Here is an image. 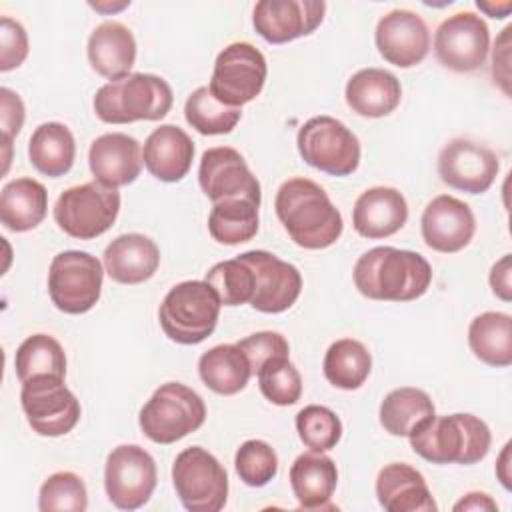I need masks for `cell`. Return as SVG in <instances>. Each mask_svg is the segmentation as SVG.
<instances>
[{"mask_svg": "<svg viewBox=\"0 0 512 512\" xmlns=\"http://www.w3.org/2000/svg\"><path fill=\"white\" fill-rule=\"evenodd\" d=\"M408 220V204L402 192L390 186H374L364 190L352 210L354 230L368 238L378 240L396 234Z\"/></svg>", "mask_w": 512, "mask_h": 512, "instance_id": "7402d4cb", "label": "cell"}, {"mask_svg": "<svg viewBox=\"0 0 512 512\" xmlns=\"http://www.w3.org/2000/svg\"><path fill=\"white\" fill-rule=\"evenodd\" d=\"M160 266L156 242L144 234L130 232L114 238L104 250V268L118 284H140L150 280Z\"/></svg>", "mask_w": 512, "mask_h": 512, "instance_id": "d4e9b609", "label": "cell"}, {"mask_svg": "<svg viewBox=\"0 0 512 512\" xmlns=\"http://www.w3.org/2000/svg\"><path fill=\"white\" fill-rule=\"evenodd\" d=\"M436 414L432 398L412 386L396 388L380 404V424L392 436H410L418 426Z\"/></svg>", "mask_w": 512, "mask_h": 512, "instance_id": "d6a6232c", "label": "cell"}, {"mask_svg": "<svg viewBox=\"0 0 512 512\" xmlns=\"http://www.w3.org/2000/svg\"><path fill=\"white\" fill-rule=\"evenodd\" d=\"M120 212L118 188L98 180L64 190L54 204V220L68 236L92 240L112 228Z\"/></svg>", "mask_w": 512, "mask_h": 512, "instance_id": "52a82bcc", "label": "cell"}, {"mask_svg": "<svg viewBox=\"0 0 512 512\" xmlns=\"http://www.w3.org/2000/svg\"><path fill=\"white\" fill-rule=\"evenodd\" d=\"M374 40L380 56L398 68L420 64L430 50L426 22L420 14L404 8H396L378 20Z\"/></svg>", "mask_w": 512, "mask_h": 512, "instance_id": "d6986e66", "label": "cell"}, {"mask_svg": "<svg viewBox=\"0 0 512 512\" xmlns=\"http://www.w3.org/2000/svg\"><path fill=\"white\" fill-rule=\"evenodd\" d=\"M48 212V192L34 178H14L0 192V222L12 232L36 228Z\"/></svg>", "mask_w": 512, "mask_h": 512, "instance_id": "f1b7e54d", "label": "cell"}, {"mask_svg": "<svg viewBox=\"0 0 512 512\" xmlns=\"http://www.w3.org/2000/svg\"><path fill=\"white\" fill-rule=\"evenodd\" d=\"M476 6L480 8V10H484L488 16H492V18H506L508 14H510V10H512V2H504V4H490V2H476Z\"/></svg>", "mask_w": 512, "mask_h": 512, "instance_id": "f907efd6", "label": "cell"}, {"mask_svg": "<svg viewBox=\"0 0 512 512\" xmlns=\"http://www.w3.org/2000/svg\"><path fill=\"white\" fill-rule=\"evenodd\" d=\"M172 102V88L164 78L134 72L100 86L94 96V112L106 124L162 120L170 112Z\"/></svg>", "mask_w": 512, "mask_h": 512, "instance_id": "277c9868", "label": "cell"}, {"mask_svg": "<svg viewBox=\"0 0 512 512\" xmlns=\"http://www.w3.org/2000/svg\"><path fill=\"white\" fill-rule=\"evenodd\" d=\"M490 48V30L474 12L448 16L434 34V54L438 62L454 72L478 70Z\"/></svg>", "mask_w": 512, "mask_h": 512, "instance_id": "5bb4252c", "label": "cell"}, {"mask_svg": "<svg viewBox=\"0 0 512 512\" xmlns=\"http://www.w3.org/2000/svg\"><path fill=\"white\" fill-rule=\"evenodd\" d=\"M88 164L94 180L104 186H128L140 176L142 150L136 138L122 132H108L90 144Z\"/></svg>", "mask_w": 512, "mask_h": 512, "instance_id": "44dd1931", "label": "cell"}, {"mask_svg": "<svg viewBox=\"0 0 512 512\" xmlns=\"http://www.w3.org/2000/svg\"><path fill=\"white\" fill-rule=\"evenodd\" d=\"M376 496L388 512H434L438 508L424 476L404 462L386 464L378 472Z\"/></svg>", "mask_w": 512, "mask_h": 512, "instance_id": "cb8c5ba5", "label": "cell"}, {"mask_svg": "<svg viewBox=\"0 0 512 512\" xmlns=\"http://www.w3.org/2000/svg\"><path fill=\"white\" fill-rule=\"evenodd\" d=\"M198 374L212 392L232 396L246 388L252 370L238 344H218L200 356Z\"/></svg>", "mask_w": 512, "mask_h": 512, "instance_id": "4dcf8cb0", "label": "cell"}, {"mask_svg": "<svg viewBox=\"0 0 512 512\" xmlns=\"http://www.w3.org/2000/svg\"><path fill=\"white\" fill-rule=\"evenodd\" d=\"M42 512H84L88 508V492L84 480L74 472H56L44 480L38 494Z\"/></svg>", "mask_w": 512, "mask_h": 512, "instance_id": "ab89813d", "label": "cell"}, {"mask_svg": "<svg viewBox=\"0 0 512 512\" xmlns=\"http://www.w3.org/2000/svg\"><path fill=\"white\" fill-rule=\"evenodd\" d=\"M274 208L288 236L306 250L332 246L344 230L340 210L310 178L286 180L276 192Z\"/></svg>", "mask_w": 512, "mask_h": 512, "instance_id": "6da1fadb", "label": "cell"}, {"mask_svg": "<svg viewBox=\"0 0 512 512\" xmlns=\"http://www.w3.org/2000/svg\"><path fill=\"white\" fill-rule=\"evenodd\" d=\"M408 438L412 450L432 464L470 466L484 460L492 444L488 424L466 412L434 414Z\"/></svg>", "mask_w": 512, "mask_h": 512, "instance_id": "3957f363", "label": "cell"}, {"mask_svg": "<svg viewBox=\"0 0 512 512\" xmlns=\"http://www.w3.org/2000/svg\"><path fill=\"white\" fill-rule=\"evenodd\" d=\"M172 482L182 506L190 512H218L226 504L228 474L202 446H190L176 456Z\"/></svg>", "mask_w": 512, "mask_h": 512, "instance_id": "ba28073f", "label": "cell"}, {"mask_svg": "<svg viewBox=\"0 0 512 512\" xmlns=\"http://www.w3.org/2000/svg\"><path fill=\"white\" fill-rule=\"evenodd\" d=\"M238 348L244 352L252 374H256L266 362L274 358H286L290 356L288 340L280 332L264 330L250 334L238 342Z\"/></svg>", "mask_w": 512, "mask_h": 512, "instance_id": "7bdbcfd3", "label": "cell"}, {"mask_svg": "<svg viewBox=\"0 0 512 512\" xmlns=\"http://www.w3.org/2000/svg\"><path fill=\"white\" fill-rule=\"evenodd\" d=\"M22 410L30 428L40 436H64L80 420V402L64 378L36 376L22 382Z\"/></svg>", "mask_w": 512, "mask_h": 512, "instance_id": "7c38bea8", "label": "cell"}, {"mask_svg": "<svg viewBox=\"0 0 512 512\" xmlns=\"http://www.w3.org/2000/svg\"><path fill=\"white\" fill-rule=\"evenodd\" d=\"M322 0H260L254 6L252 24L270 44H286L312 34L324 20Z\"/></svg>", "mask_w": 512, "mask_h": 512, "instance_id": "ac0fdd59", "label": "cell"}, {"mask_svg": "<svg viewBox=\"0 0 512 512\" xmlns=\"http://www.w3.org/2000/svg\"><path fill=\"white\" fill-rule=\"evenodd\" d=\"M510 32L512 26L502 30L492 52V76L506 96H510Z\"/></svg>", "mask_w": 512, "mask_h": 512, "instance_id": "bcb514c9", "label": "cell"}, {"mask_svg": "<svg viewBox=\"0 0 512 512\" xmlns=\"http://www.w3.org/2000/svg\"><path fill=\"white\" fill-rule=\"evenodd\" d=\"M254 276V294L250 306L264 314L288 310L300 296L302 276L296 266L280 260L266 250H248L238 256Z\"/></svg>", "mask_w": 512, "mask_h": 512, "instance_id": "2e32d148", "label": "cell"}, {"mask_svg": "<svg viewBox=\"0 0 512 512\" xmlns=\"http://www.w3.org/2000/svg\"><path fill=\"white\" fill-rule=\"evenodd\" d=\"M186 122L204 136L228 134L240 122L242 110L218 102L208 86L196 88L184 106Z\"/></svg>", "mask_w": 512, "mask_h": 512, "instance_id": "8d00e7d4", "label": "cell"}, {"mask_svg": "<svg viewBox=\"0 0 512 512\" xmlns=\"http://www.w3.org/2000/svg\"><path fill=\"white\" fill-rule=\"evenodd\" d=\"M266 74V58L256 46L232 42L218 54L208 88L218 102L242 108L262 92Z\"/></svg>", "mask_w": 512, "mask_h": 512, "instance_id": "8fae6325", "label": "cell"}, {"mask_svg": "<svg viewBox=\"0 0 512 512\" xmlns=\"http://www.w3.org/2000/svg\"><path fill=\"white\" fill-rule=\"evenodd\" d=\"M234 468L246 486H266L278 472V456L264 440H246L234 456Z\"/></svg>", "mask_w": 512, "mask_h": 512, "instance_id": "b9f144b4", "label": "cell"}, {"mask_svg": "<svg viewBox=\"0 0 512 512\" xmlns=\"http://www.w3.org/2000/svg\"><path fill=\"white\" fill-rule=\"evenodd\" d=\"M510 254H504L490 270V286L492 292L504 300L510 302L512 300V284H510Z\"/></svg>", "mask_w": 512, "mask_h": 512, "instance_id": "7dc6e473", "label": "cell"}, {"mask_svg": "<svg viewBox=\"0 0 512 512\" xmlns=\"http://www.w3.org/2000/svg\"><path fill=\"white\" fill-rule=\"evenodd\" d=\"M28 56V34L24 26L10 16L0 20V70L18 68Z\"/></svg>", "mask_w": 512, "mask_h": 512, "instance_id": "ee69618b", "label": "cell"}, {"mask_svg": "<svg viewBox=\"0 0 512 512\" xmlns=\"http://www.w3.org/2000/svg\"><path fill=\"white\" fill-rule=\"evenodd\" d=\"M498 156L484 144L454 138L438 154V174L444 184L468 194L486 192L498 176Z\"/></svg>", "mask_w": 512, "mask_h": 512, "instance_id": "e0dca14e", "label": "cell"}, {"mask_svg": "<svg viewBox=\"0 0 512 512\" xmlns=\"http://www.w3.org/2000/svg\"><path fill=\"white\" fill-rule=\"evenodd\" d=\"M194 158L192 138L174 124H162L152 130L142 148V162L146 170L162 182L182 180Z\"/></svg>", "mask_w": 512, "mask_h": 512, "instance_id": "603a6c76", "label": "cell"}, {"mask_svg": "<svg viewBox=\"0 0 512 512\" xmlns=\"http://www.w3.org/2000/svg\"><path fill=\"white\" fill-rule=\"evenodd\" d=\"M346 104L358 116L382 118L402 100L400 80L382 68H362L346 82Z\"/></svg>", "mask_w": 512, "mask_h": 512, "instance_id": "83f0119b", "label": "cell"}, {"mask_svg": "<svg viewBox=\"0 0 512 512\" xmlns=\"http://www.w3.org/2000/svg\"><path fill=\"white\" fill-rule=\"evenodd\" d=\"M198 182L212 204L224 200L260 202L262 196L260 182L248 168L244 156L230 146H214L202 154Z\"/></svg>", "mask_w": 512, "mask_h": 512, "instance_id": "9a60e30c", "label": "cell"}, {"mask_svg": "<svg viewBox=\"0 0 512 512\" xmlns=\"http://www.w3.org/2000/svg\"><path fill=\"white\" fill-rule=\"evenodd\" d=\"M296 430L302 444L316 452L332 450L342 438L340 418L326 406L310 404L296 414Z\"/></svg>", "mask_w": 512, "mask_h": 512, "instance_id": "f35d334b", "label": "cell"}, {"mask_svg": "<svg viewBox=\"0 0 512 512\" xmlns=\"http://www.w3.org/2000/svg\"><path fill=\"white\" fill-rule=\"evenodd\" d=\"M372 370L368 348L354 338H340L330 344L324 356V376L340 390L360 388Z\"/></svg>", "mask_w": 512, "mask_h": 512, "instance_id": "836d02e7", "label": "cell"}, {"mask_svg": "<svg viewBox=\"0 0 512 512\" xmlns=\"http://www.w3.org/2000/svg\"><path fill=\"white\" fill-rule=\"evenodd\" d=\"M204 420V400L198 392L180 382H166L156 388L138 416L140 430L156 444L182 440L190 432H196Z\"/></svg>", "mask_w": 512, "mask_h": 512, "instance_id": "8992f818", "label": "cell"}, {"mask_svg": "<svg viewBox=\"0 0 512 512\" xmlns=\"http://www.w3.org/2000/svg\"><path fill=\"white\" fill-rule=\"evenodd\" d=\"M16 376L26 382L36 376H66V354L60 342L48 334L28 336L16 350Z\"/></svg>", "mask_w": 512, "mask_h": 512, "instance_id": "d590c367", "label": "cell"}, {"mask_svg": "<svg viewBox=\"0 0 512 512\" xmlns=\"http://www.w3.org/2000/svg\"><path fill=\"white\" fill-rule=\"evenodd\" d=\"M420 228L428 248L454 254L470 244L476 232V218L466 202L450 194H440L426 204Z\"/></svg>", "mask_w": 512, "mask_h": 512, "instance_id": "ffe728a7", "label": "cell"}, {"mask_svg": "<svg viewBox=\"0 0 512 512\" xmlns=\"http://www.w3.org/2000/svg\"><path fill=\"white\" fill-rule=\"evenodd\" d=\"M258 386L266 400L276 406H292L302 396V378L290 358H274L258 372Z\"/></svg>", "mask_w": 512, "mask_h": 512, "instance_id": "60d3db41", "label": "cell"}, {"mask_svg": "<svg viewBox=\"0 0 512 512\" xmlns=\"http://www.w3.org/2000/svg\"><path fill=\"white\" fill-rule=\"evenodd\" d=\"M104 270L96 256L66 250L52 258L48 268V294L64 314H84L100 298Z\"/></svg>", "mask_w": 512, "mask_h": 512, "instance_id": "30bf717a", "label": "cell"}, {"mask_svg": "<svg viewBox=\"0 0 512 512\" xmlns=\"http://www.w3.org/2000/svg\"><path fill=\"white\" fill-rule=\"evenodd\" d=\"M76 156V142L68 126L60 122L40 124L28 142V158L32 166L50 178L64 176Z\"/></svg>", "mask_w": 512, "mask_h": 512, "instance_id": "f546056e", "label": "cell"}, {"mask_svg": "<svg viewBox=\"0 0 512 512\" xmlns=\"http://www.w3.org/2000/svg\"><path fill=\"white\" fill-rule=\"evenodd\" d=\"M508 458H510V442L504 446L500 458H498V464H496V474L502 482V486L506 490H510V474H508Z\"/></svg>", "mask_w": 512, "mask_h": 512, "instance_id": "681fc988", "label": "cell"}, {"mask_svg": "<svg viewBox=\"0 0 512 512\" xmlns=\"http://www.w3.org/2000/svg\"><path fill=\"white\" fill-rule=\"evenodd\" d=\"M338 484L334 460L322 452L310 450L300 454L290 466V486L304 510L332 508L330 500Z\"/></svg>", "mask_w": 512, "mask_h": 512, "instance_id": "4316f807", "label": "cell"}, {"mask_svg": "<svg viewBox=\"0 0 512 512\" xmlns=\"http://www.w3.org/2000/svg\"><path fill=\"white\" fill-rule=\"evenodd\" d=\"M296 146L306 164L330 176H348L360 164L356 134L332 116L306 120L298 130Z\"/></svg>", "mask_w": 512, "mask_h": 512, "instance_id": "9c48e42d", "label": "cell"}, {"mask_svg": "<svg viewBox=\"0 0 512 512\" xmlns=\"http://www.w3.org/2000/svg\"><path fill=\"white\" fill-rule=\"evenodd\" d=\"M24 124V102L22 98L10 90L0 88V128H2V144H4V172L10 162V146L12 138L18 136Z\"/></svg>", "mask_w": 512, "mask_h": 512, "instance_id": "f6af8a7d", "label": "cell"}, {"mask_svg": "<svg viewBox=\"0 0 512 512\" xmlns=\"http://www.w3.org/2000/svg\"><path fill=\"white\" fill-rule=\"evenodd\" d=\"M474 356L494 368L512 364V318L504 312H482L468 326Z\"/></svg>", "mask_w": 512, "mask_h": 512, "instance_id": "1f68e13d", "label": "cell"}, {"mask_svg": "<svg viewBox=\"0 0 512 512\" xmlns=\"http://www.w3.org/2000/svg\"><path fill=\"white\" fill-rule=\"evenodd\" d=\"M258 208L260 202L252 200H224L212 204L208 216L210 236L228 246L252 240L258 232Z\"/></svg>", "mask_w": 512, "mask_h": 512, "instance_id": "e575fe53", "label": "cell"}, {"mask_svg": "<svg viewBox=\"0 0 512 512\" xmlns=\"http://www.w3.org/2000/svg\"><path fill=\"white\" fill-rule=\"evenodd\" d=\"M156 462L138 444L116 446L104 468V488L108 500L120 510L144 506L156 488Z\"/></svg>", "mask_w": 512, "mask_h": 512, "instance_id": "4fadbf2b", "label": "cell"}, {"mask_svg": "<svg viewBox=\"0 0 512 512\" xmlns=\"http://www.w3.org/2000/svg\"><path fill=\"white\" fill-rule=\"evenodd\" d=\"M90 66L110 82L126 78L136 62V40L122 22L106 20L88 38Z\"/></svg>", "mask_w": 512, "mask_h": 512, "instance_id": "484cf974", "label": "cell"}, {"mask_svg": "<svg viewBox=\"0 0 512 512\" xmlns=\"http://www.w3.org/2000/svg\"><path fill=\"white\" fill-rule=\"evenodd\" d=\"M454 510H498V504L484 492H468L460 502L454 504Z\"/></svg>", "mask_w": 512, "mask_h": 512, "instance_id": "c3c4849f", "label": "cell"}, {"mask_svg": "<svg viewBox=\"0 0 512 512\" xmlns=\"http://www.w3.org/2000/svg\"><path fill=\"white\" fill-rule=\"evenodd\" d=\"M220 300L206 280H186L168 290L158 318L164 334L178 344H198L206 340L220 316Z\"/></svg>", "mask_w": 512, "mask_h": 512, "instance_id": "5b68a950", "label": "cell"}, {"mask_svg": "<svg viewBox=\"0 0 512 512\" xmlns=\"http://www.w3.org/2000/svg\"><path fill=\"white\" fill-rule=\"evenodd\" d=\"M216 292L220 304L240 306L252 300L254 294V276L248 264L238 256L234 260H224L214 264L204 278Z\"/></svg>", "mask_w": 512, "mask_h": 512, "instance_id": "74e56055", "label": "cell"}, {"mask_svg": "<svg viewBox=\"0 0 512 512\" xmlns=\"http://www.w3.org/2000/svg\"><path fill=\"white\" fill-rule=\"evenodd\" d=\"M352 276L354 286L366 298L410 302L426 294L432 268L418 252L376 246L356 260Z\"/></svg>", "mask_w": 512, "mask_h": 512, "instance_id": "7a4b0ae2", "label": "cell"}]
</instances>
